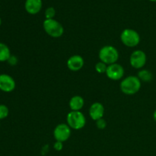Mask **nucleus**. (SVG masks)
I'll return each instance as SVG.
<instances>
[{
    "instance_id": "nucleus-1",
    "label": "nucleus",
    "mask_w": 156,
    "mask_h": 156,
    "mask_svg": "<svg viewBox=\"0 0 156 156\" xmlns=\"http://www.w3.org/2000/svg\"><path fill=\"white\" fill-rule=\"evenodd\" d=\"M141 88V81L137 76H128L120 83L122 92L128 95H132L138 92Z\"/></svg>"
},
{
    "instance_id": "nucleus-2",
    "label": "nucleus",
    "mask_w": 156,
    "mask_h": 156,
    "mask_svg": "<svg viewBox=\"0 0 156 156\" xmlns=\"http://www.w3.org/2000/svg\"><path fill=\"white\" fill-rule=\"evenodd\" d=\"M99 59L101 62L107 65H111L117 62L119 59V53L113 46H105L99 51Z\"/></svg>"
},
{
    "instance_id": "nucleus-3",
    "label": "nucleus",
    "mask_w": 156,
    "mask_h": 156,
    "mask_svg": "<svg viewBox=\"0 0 156 156\" xmlns=\"http://www.w3.org/2000/svg\"><path fill=\"white\" fill-rule=\"evenodd\" d=\"M44 29L49 36L54 38L60 37L63 34L64 29L59 21L54 19H46L44 21Z\"/></svg>"
},
{
    "instance_id": "nucleus-4",
    "label": "nucleus",
    "mask_w": 156,
    "mask_h": 156,
    "mask_svg": "<svg viewBox=\"0 0 156 156\" xmlns=\"http://www.w3.org/2000/svg\"><path fill=\"white\" fill-rule=\"evenodd\" d=\"M67 124L71 129H81L85 126L86 120L81 111H71L68 114L66 117Z\"/></svg>"
},
{
    "instance_id": "nucleus-5",
    "label": "nucleus",
    "mask_w": 156,
    "mask_h": 156,
    "mask_svg": "<svg viewBox=\"0 0 156 156\" xmlns=\"http://www.w3.org/2000/svg\"><path fill=\"white\" fill-rule=\"evenodd\" d=\"M122 43L128 47H136L140 42V36L137 31L133 29H125L120 34Z\"/></svg>"
},
{
    "instance_id": "nucleus-6",
    "label": "nucleus",
    "mask_w": 156,
    "mask_h": 156,
    "mask_svg": "<svg viewBox=\"0 0 156 156\" xmlns=\"http://www.w3.org/2000/svg\"><path fill=\"white\" fill-rule=\"evenodd\" d=\"M70 135H71V128L66 123H60L57 125L53 131L55 140L62 143L68 140Z\"/></svg>"
},
{
    "instance_id": "nucleus-7",
    "label": "nucleus",
    "mask_w": 156,
    "mask_h": 156,
    "mask_svg": "<svg viewBox=\"0 0 156 156\" xmlns=\"http://www.w3.org/2000/svg\"><path fill=\"white\" fill-rule=\"evenodd\" d=\"M146 55L143 50H137L133 52L130 56V65L135 69H141L146 63Z\"/></svg>"
},
{
    "instance_id": "nucleus-8",
    "label": "nucleus",
    "mask_w": 156,
    "mask_h": 156,
    "mask_svg": "<svg viewBox=\"0 0 156 156\" xmlns=\"http://www.w3.org/2000/svg\"><path fill=\"white\" fill-rule=\"evenodd\" d=\"M106 75L108 78H109L111 80H120L124 75V69L121 65L116 62V63L108 66Z\"/></svg>"
},
{
    "instance_id": "nucleus-9",
    "label": "nucleus",
    "mask_w": 156,
    "mask_h": 156,
    "mask_svg": "<svg viewBox=\"0 0 156 156\" xmlns=\"http://www.w3.org/2000/svg\"><path fill=\"white\" fill-rule=\"evenodd\" d=\"M15 88V82L12 76L7 74L0 75V90L4 92H11Z\"/></svg>"
},
{
    "instance_id": "nucleus-10",
    "label": "nucleus",
    "mask_w": 156,
    "mask_h": 156,
    "mask_svg": "<svg viewBox=\"0 0 156 156\" xmlns=\"http://www.w3.org/2000/svg\"><path fill=\"white\" fill-rule=\"evenodd\" d=\"M85 61L79 55H73L67 60V67L71 71L76 72L80 70L84 66Z\"/></svg>"
},
{
    "instance_id": "nucleus-11",
    "label": "nucleus",
    "mask_w": 156,
    "mask_h": 156,
    "mask_svg": "<svg viewBox=\"0 0 156 156\" xmlns=\"http://www.w3.org/2000/svg\"><path fill=\"white\" fill-rule=\"evenodd\" d=\"M104 114H105V108L102 104L95 102L91 105L89 109V115L92 120L95 121L100 120L103 117Z\"/></svg>"
},
{
    "instance_id": "nucleus-12",
    "label": "nucleus",
    "mask_w": 156,
    "mask_h": 156,
    "mask_svg": "<svg viewBox=\"0 0 156 156\" xmlns=\"http://www.w3.org/2000/svg\"><path fill=\"white\" fill-rule=\"evenodd\" d=\"M42 8V0H26L25 9L30 15L37 14Z\"/></svg>"
},
{
    "instance_id": "nucleus-13",
    "label": "nucleus",
    "mask_w": 156,
    "mask_h": 156,
    "mask_svg": "<svg viewBox=\"0 0 156 156\" xmlns=\"http://www.w3.org/2000/svg\"><path fill=\"white\" fill-rule=\"evenodd\" d=\"M85 105L83 98L79 95H76L69 101V108L72 111H80Z\"/></svg>"
},
{
    "instance_id": "nucleus-14",
    "label": "nucleus",
    "mask_w": 156,
    "mask_h": 156,
    "mask_svg": "<svg viewBox=\"0 0 156 156\" xmlns=\"http://www.w3.org/2000/svg\"><path fill=\"white\" fill-rule=\"evenodd\" d=\"M11 56V52L9 47L5 44L0 43V62L9 60Z\"/></svg>"
},
{
    "instance_id": "nucleus-15",
    "label": "nucleus",
    "mask_w": 156,
    "mask_h": 156,
    "mask_svg": "<svg viewBox=\"0 0 156 156\" xmlns=\"http://www.w3.org/2000/svg\"><path fill=\"white\" fill-rule=\"evenodd\" d=\"M137 77L140 79V81H143V82H150L152 79V74L150 71L149 70H141V71L139 73L138 76Z\"/></svg>"
},
{
    "instance_id": "nucleus-16",
    "label": "nucleus",
    "mask_w": 156,
    "mask_h": 156,
    "mask_svg": "<svg viewBox=\"0 0 156 156\" xmlns=\"http://www.w3.org/2000/svg\"><path fill=\"white\" fill-rule=\"evenodd\" d=\"M95 70L98 73L101 74V73H106L107 69H108V65L105 63H104L103 62H99L94 66Z\"/></svg>"
},
{
    "instance_id": "nucleus-17",
    "label": "nucleus",
    "mask_w": 156,
    "mask_h": 156,
    "mask_svg": "<svg viewBox=\"0 0 156 156\" xmlns=\"http://www.w3.org/2000/svg\"><path fill=\"white\" fill-rule=\"evenodd\" d=\"M9 115V108L4 105H0V120L5 119Z\"/></svg>"
},
{
    "instance_id": "nucleus-18",
    "label": "nucleus",
    "mask_w": 156,
    "mask_h": 156,
    "mask_svg": "<svg viewBox=\"0 0 156 156\" xmlns=\"http://www.w3.org/2000/svg\"><path fill=\"white\" fill-rule=\"evenodd\" d=\"M55 14H56V12H55V9L53 7L48 8L45 11L46 19H53Z\"/></svg>"
},
{
    "instance_id": "nucleus-19",
    "label": "nucleus",
    "mask_w": 156,
    "mask_h": 156,
    "mask_svg": "<svg viewBox=\"0 0 156 156\" xmlns=\"http://www.w3.org/2000/svg\"><path fill=\"white\" fill-rule=\"evenodd\" d=\"M96 125H97V127L100 129H104L106 128L107 126V123L103 118L100 119V120H97L96 121Z\"/></svg>"
},
{
    "instance_id": "nucleus-20",
    "label": "nucleus",
    "mask_w": 156,
    "mask_h": 156,
    "mask_svg": "<svg viewBox=\"0 0 156 156\" xmlns=\"http://www.w3.org/2000/svg\"><path fill=\"white\" fill-rule=\"evenodd\" d=\"M62 142H59V141H56L54 144V149H56V151H60L62 149Z\"/></svg>"
},
{
    "instance_id": "nucleus-21",
    "label": "nucleus",
    "mask_w": 156,
    "mask_h": 156,
    "mask_svg": "<svg viewBox=\"0 0 156 156\" xmlns=\"http://www.w3.org/2000/svg\"><path fill=\"white\" fill-rule=\"evenodd\" d=\"M8 62H9L11 65H15V64L17 63L16 57L13 56H11L10 58L9 59V60H8Z\"/></svg>"
},
{
    "instance_id": "nucleus-22",
    "label": "nucleus",
    "mask_w": 156,
    "mask_h": 156,
    "mask_svg": "<svg viewBox=\"0 0 156 156\" xmlns=\"http://www.w3.org/2000/svg\"><path fill=\"white\" fill-rule=\"evenodd\" d=\"M153 118L154 120H155V121L156 122V110L155 111H154V114H153Z\"/></svg>"
},
{
    "instance_id": "nucleus-23",
    "label": "nucleus",
    "mask_w": 156,
    "mask_h": 156,
    "mask_svg": "<svg viewBox=\"0 0 156 156\" xmlns=\"http://www.w3.org/2000/svg\"><path fill=\"white\" fill-rule=\"evenodd\" d=\"M1 24H2V20L1 18H0V25H1Z\"/></svg>"
},
{
    "instance_id": "nucleus-24",
    "label": "nucleus",
    "mask_w": 156,
    "mask_h": 156,
    "mask_svg": "<svg viewBox=\"0 0 156 156\" xmlns=\"http://www.w3.org/2000/svg\"><path fill=\"white\" fill-rule=\"evenodd\" d=\"M150 1H152V2H156V0H150Z\"/></svg>"
}]
</instances>
